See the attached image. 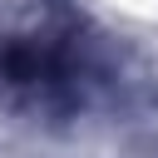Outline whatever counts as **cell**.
Segmentation results:
<instances>
[{
    "label": "cell",
    "instance_id": "1",
    "mask_svg": "<svg viewBox=\"0 0 158 158\" xmlns=\"http://www.w3.org/2000/svg\"><path fill=\"white\" fill-rule=\"evenodd\" d=\"M114 5L128 15H158V0H114Z\"/></svg>",
    "mask_w": 158,
    "mask_h": 158
}]
</instances>
